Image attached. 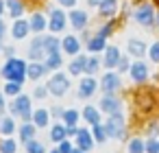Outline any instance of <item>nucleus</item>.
Wrapping results in <instances>:
<instances>
[{"mask_svg": "<svg viewBox=\"0 0 159 153\" xmlns=\"http://www.w3.org/2000/svg\"><path fill=\"white\" fill-rule=\"evenodd\" d=\"M59 2H61L63 7H72V5H76V0H59Z\"/></svg>", "mask_w": 159, "mask_h": 153, "instance_id": "c03bdc74", "label": "nucleus"}, {"mask_svg": "<svg viewBox=\"0 0 159 153\" xmlns=\"http://www.w3.org/2000/svg\"><path fill=\"white\" fill-rule=\"evenodd\" d=\"M0 48H2V46H0Z\"/></svg>", "mask_w": 159, "mask_h": 153, "instance_id": "864d4df0", "label": "nucleus"}, {"mask_svg": "<svg viewBox=\"0 0 159 153\" xmlns=\"http://www.w3.org/2000/svg\"><path fill=\"white\" fill-rule=\"evenodd\" d=\"M2 11H5V5H2V0H0V16H2Z\"/></svg>", "mask_w": 159, "mask_h": 153, "instance_id": "de8ad7c7", "label": "nucleus"}, {"mask_svg": "<svg viewBox=\"0 0 159 153\" xmlns=\"http://www.w3.org/2000/svg\"><path fill=\"white\" fill-rule=\"evenodd\" d=\"M44 48H46V57L52 53H59V42L57 37H44Z\"/></svg>", "mask_w": 159, "mask_h": 153, "instance_id": "aec40b11", "label": "nucleus"}, {"mask_svg": "<svg viewBox=\"0 0 159 153\" xmlns=\"http://www.w3.org/2000/svg\"><path fill=\"white\" fill-rule=\"evenodd\" d=\"M144 142L139 140V138H133L131 142H129V153H144Z\"/></svg>", "mask_w": 159, "mask_h": 153, "instance_id": "c85d7f7f", "label": "nucleus"}, {"mask_svg": "<svg viewBox=\"0 0 159 153\" xmlns=\"http://www.w3.org/2000/svg\"><path fill=\"white\" fill-rule=\"evenodd\" d=\"M89 50H105V37H94L89 44H87Z\"/></svg>", "mask_w": 159, "mask_h": 153, "instance_id": "7c9ffc66", "label": "nucleus"}, {"mask_svg": "<svg viewBox=\"0 0 159 153\" xmlns=\"http://www.w3.org/2000/svg\"><path fill=\"white\" fill-rule=\"evenodd\" d=\"M76 142H79V149L81 151H89L94 146V138H92V133L87 129H79L76 131Z\"/></svg>", "mask_w": 159, "mask_h": 153, "instance_id": "6e6552de", "label": "nucleus"}, {"mask_svg": "<svg viewBox=\"0 0 159 153\" xmlns=\"http://www.w3.org/2000/svg\"><path fill=\"white\" fill-rule=\"evenodd\" d=\"M29 29H31V26H29L24 20H16V24H13L11 33H13V37H16V40H22V37H26Z\"/></svg>", "mask_w": 159, "mask_h": 153, "instance_id": "4468645a", "label": "nucleus"}, {"mask_svg": "<svg viewBox=\"0 0 159 153\" xmlns=\"http://www.w3.org/2000/svg\"><path fill=\"white\" fill-rule=\"evenodd\" d=\"M29 55L33 57V59H42V57H46V48H44V37H37L31 46H29Z\"/></svg>", "mask_w": 159, "mask_h": 153, "instance_id": "9d476101", "label": "nucleus"}, {"mask_svg": "<svg viewBox=\"0 0 159 153\" xmlns=\"http://www.w3.org/2000/svg\"><path fill=\"white\" fill-rule=\"evenodd\" d=\"M105 131H107V136H111V138H124V118H122V114H113L107 122H105Z\"/></svg>", "mask_w": 159, "mask_h": 153, "instance_id": "f03ea898", "label": "nucleus"}, {"mask_svg": "<svg viewBox=\"0 0 159 153\" xmlns=\"http://www.w3.org/2000/svg\"><path fill=\"white\" fill-rule=\"evenodd\" d=\"M59 153H72V144H70V142H66V140H61Z\"/></svg>", "mask_w": 159, "mask_h": 153, "instance_id": "ea45409f", "label": "nucleus"}, {"mask_svg": "<svg viewBox=\"0 0 159 153\" xmlns=\"http://www.w3.org/2000/svg\"><path fill=\"white\" fill-rule=\"evenodd\" d=\"M129 53L135 55V57H142V55L146 53L144 42H139V40H129Z\"/></svg>", "mask_w": 159, "mask_h": 153, "instance_id": "f3484780", "label": "nucleus"}, {"mask_svg": "<svg viewBox=\"0 0 159 153\" xmlns=\"http://www.w3.org/2000/svg\"><path fill=\"white\" fill-rule=\"evenodd\" d=\"M98 70V61L94 59V57H89L87 61H85V70L83 72H87V74H92V72H96Z\"/></svg>", "mask_w": 159, "mask_h": 153, "instance_id": "c9c22d12", "label": "nucleus"}, {"mask_svg": "<svg viewBox=\"0 0 159 153\" xmlns=\"http://www.w3.org/2000/svg\"><path fill=\"white\" fill-rule=\"evenodd\" d=\"M129 70H131L133 81H139V83H142V81H146V77H148V68H146V64H144V61H135Z\"/></svg>", "mask_w": 159, "mask_h": 153, "instance_id": "1a4fd4ad", "label": "nucleus"}, {"mask_svg": "<svg viewBox=\"0 0 159 153\" xmlns=\"http://www.w3.org/2000/svg\"><path fill=\"white\" fill-rule=\"evenodd\" d=\"M102 90H105L107 94H116V92L120 90V77L113 74V72L105 74V79H102Z\"/></svg>", "mask_w": 159, "mask_h": 153, "instance_id": "0eeeda50", "label": "nucleus"}, {"mask_svg": "<svg viewBox=\"0 0 159 153\" xmlns=\"http://www.w3.org/2000/svg\"><path fill=\"white\" fill-rule=\"evenodd\" d=\"M68 88H70V81H68L66 74H52V79L48 81V88L46 90H50L55 96H63L68 92Z\"/></svg>", "mask_w": 159, "mask_h": 153, "instance_id": "7ed1b4c3", "label": "nucleus"}, {"mask_svg": "<svg viewBox=\"0 0 159 153\" xmlns=\"http://www.w3.org/2000/svg\"><path fill=\"white\" fill-rule=\"evenodd\" d=\"M61 46H63V50H66L68 55H76V53H79V42H76V37H66Z\"/></svg>", "mask_w": 159, "mask_h": 153, "instance_id": "6ab92c4d", "label": "nucleus"}, {"mask_svg": "<svg viewBox=\"0 0 159 153\" xmlns=\"http://www.w3.org/2000/svg\"><path fill=\"white\" fill-rule=\"evenodd\" d=\"M85 61H87V57H79V59H74L72 64H70V74H81L83 70H85Z\"/></svg>", "mask_w": 159, "mask_h": 153, "instance_id": "412c9836", "label": "nucleus"}, {"mask_svg": "<svg viewBox=\"0 0 159 153\" xmlns=\"http://www.w3.org/2000/svg\"><path fill=\"white\" fill-rule=\"evenodd\" d=\"M33 136H35V125H24V127L20 129V138H22L24 142L33 140Z\"/></svg>", "mask_w": 159, "mask_h": 153, "instance_id": "bb28decb", "label": "nucleus"}, {"mask_svg": "<svg viewBox=\"0 0 159 153\" xmlns=\"http://www.w3.org/2000/svg\"><path fill=\"white\" fill-rule=\"evenodd\" d=\"M98 9H100L102 16H113L116 9H118V2H116V0H100V2H98Z\"/></svg>", "mask_w": 159, "mask_h": 153, "instance_id": "2eb2a0df", "label": "nucleus"}, {"mask_svg": "<svg viewBox=\"0 0 159 153\" xmlns=\"http://www.w3.org/2000/svg\"><path fill=\"white\" fill-rule=\"evenodd\" d=\"M11 112L22 116L24 120L31 118V101H29V96H16V101L11 105Z\"/></svg>", "mask_w": 159, "mask_h": 153, "instance_id": "20e7f679", "label": "nucleus"}, {"mask_svg": "<svg viewBox=\"0 0 159 153\" xmlns=\"http://www.w3.org/2000/svg\"><path fill=\"white\" fill-rule=\"evenodd\" d=\"M33 120H35V127H46L48 125V112L46 109H37L33 114Z\"/></svg>", "mask_w": 159, "mask_h": 153, "instance_id": "5701e85b", "label": "nucleus"}, {"mask_svg": "<svg viewBox=\"0 0 159 153\" xmlns=\"http://www.w3.org/2000/svg\"><path fill=\"white\" fill-rule=\"evenodd\" d=\"M2 109H5V98L0 96V112H2Z\"/></svg>", "mask_w": 159, "mask_h": 153, "instance_id": "a18cd8bd", "label": "nucleus"}, {"mask_svg": "<svg viewBox=\"0 0 159 153\" xmlns=\"http://www.w3.org/2000/svg\"><path fill=\"white\" fill-rule=\"evenodd\" d=\"M70 22H72L74 29H83L85 22H87V16H85L83 11H72V13H70Z\"/></svg>", "mask_w": 159, "mask_h": 153, "instance_id": "dca6fc26", "label": "nucleus"}, {"mask_svg": "<svg viewBox=\"0 0 159 153\" xmlns=\"http://www.w3.org/2000/svg\"><path fill=\"white\" fill-rule=\"evenodd\" d=\"M150 59H152V61H159V42H155V44L150 46Z\"/></svg>", "mask_w": 159, "mask_h": 153, "instance_id": "4c0bfd02", "label": "nucleus"}, {"mask_svg": "<svg viewBox=\"0 0 159 153\" xmlns=\"http://www.w3.org/2000/svg\"><path fill=\"white\" fill-rule=\"evenodd\" d=\"M33 31H42L44 26H46V20H44V16L42 13H35L33 18H31V24H29Z\"/></svg>", "mask_w": 159, "mask_h": 153, "instance_id": "393cba45", "label": "nucleus"}, {"mask_svg": "<svg viewBox=\"0 0 159 153\" xmlns=\"http://www.w3.org/2000/svg\"><path fill=\"white\" fill-rule=\"evenodd\" d=\"M35 96H37V98H44V96H46V88H37V90H35Z\"/></svg>", "mask_w": 159, "mask_h": 153, "instance_id": "37998d69", "label": "nucleus"}, {"mask_svg": "<svg viewBox=\"0 0 159 153\" xmlns=\"http://www.w3.org/2000/svg\"><path fill=\"white\" fill-rule=\"evenodd\" d=\"M118 68H120V72H124V70H129L131 66H129V61H126L124 57H120V61H118Z\"/></svg>", "mask_w": 159, "mask_h": 153, "instance_id": "a19ab883", "label": "nucleus"}, {"mask_svg": "<svg viewBox=\"0 0 159 153\" xmlns=\"http://www.w3.org/2000/svg\"><path fill=\"white\" fill-rule=\"evenodd\" d=\"M72 153H85V151H81V149H76V151H74V149H72Z\"/></svg>", "mask_w": 159, "mask_h": 153, "instance_id": "09e8293b", "label": "nucleus"}, {"mask_svg": "<svg viewBox=\"0 0 159 153\" xmlns=\"http://www.w3.org/2000/svg\"><path fill=\"white\" fill-rule=\"evenodd\" d=\"M26 151H29V153H44V146H42V142H37V140H29V142H26Z\"/></svg>", "mask_w": 159, "mask_h": 153, "instance_id": "473e14b6", "label": "nucleus"}, {"mask_svg": "<svg viewBox=\"0 0 159 153\" xmlns=\"http://www.w3.org/2000/svg\"><path fill=\"white\" fill-rule=\"evenodd\" d=\"M98 2H100V0H89V5H92V7H96Z\"/></svg>", "mask_w": 159, "mask_h": 153, "instance_id": "49530a36", "label": "nucleus"}, {"mask_svg": "<svg viewBox=\"0 0 159 153\" xmlns=\"http://www.w3.org/2000/svg\"><path fill=\"white\" fill-rule=\"evenodd\" d=\"M5 92H7L9 96H18V94H20V83H18V81H9L7 88H5Z\"/></svg>", "mask_w": 159, "mask_h": 153, "instance_id": "f704fd0d", "label": "nucleus"}, {"mask_svg": "<svg viewBox=\"0 0 159 153\" xmlns=\"http://www.w3.org/2000/svg\"><path fill=\"white\" fill-rule=\"evenodd\" d=\"M109 33H111V24H107V26H102V29H100V33H98V37H107Z\"/></svg>", "mask_w": 159, "mask_h": 153, "instance_id": "79ce46f5", "label": "nucleus"}, {"mask_svg": "<svg viewBox=\"0 0 159 153\" xmlns=\"http://www.w3.org/2000/svg\"><path fill=\"white\" fill-rule=\"evenodd\" d=\"M61 116H63V120H66V125H68V127L76 125V120H79V114H76L74 109H66V112H63Z\"/></svg>", "mask_w": 159, "mask_h": 153, "instance_id": "cd10ccee", "label": "nucleus"}, {"mask_svg": "<svg viewBox=\"0 0 159 153\" xmlns=\"http://www.w3.org/2000/svg\"><path fill=\"white\" fill-rule=\"evenodd\" d=\"M79 88H81V90H79V96H83V98H85V96H92V94L96 92V81H94L92 77H87V79L81 81Z\"/></svg>", "mask_w": 159, "mask_h": 153, "instance_id": "ddd939ff", "label": "nucleus"}, {"mask_svg": "<svg viewBox=\"0 0 159 153\" xmlns=\"http://www.w3.org/2000/svg\"><path fill=\"white\" fill-rule=\"evenodd\" d=\"M2 77L9 79V81H18L22 83L24 77H26V64L22 59H9L2 68Z\"/></svg>", "mask_w": 159, "mask_h": 153, "instance_id": "f257e3e1", "label": "nucleus"}, {"mask_svg": "<svg viewBox=\"0 0 159 153\" xmlns=\"http://www.w3.org/2000/svg\"><path fill=\"white\" fill-rule=\"evenodd\" d=\"M66 127H61V125H55L52 127V131H50V140L52 142H61V140H66Z\"/></svg>", "mask_w": 159, "mask_h": 153, "instance_id": "b1692460", "label": "nucleus"}, {"mask_svg": "<svg viewBox=\"0 0 159 153\" xmlns=\"http://www.w3.org/2000/svg\"><path fill=\"white\" fill-rule=\"evenodd\" d=\"M59 66H61V57H59V53H52V55L46 57V70H52V68H59Z\"/></svg>", "mask_w": 159, "mask_h": 153, "instance_id": "a878e982", "label": "nucleus"}, {"mask_svg": "<svg viewBox=\"0 0 159 153\" xmlns=\"http://www.w3.org/2000/svg\"><path fill=\"white\" fill-rule=\"evenodd\" d=\"M146 149H148V153H159V142L157 140H150L146 144Z\"/></svg>", "mask_w": 159, "mask_h": 153, "instance_id": "58836bf2", "label": "nucleus"}, {"mask_svg": "<svg viewBox=\"0 0 159 153\" xmlns=\"http://www.w3.org/2000/svg\"><path fill=\"white\" fill-rule=\"evenodd\" d=\"M44 72H46V66H42V64H31L26 68V77H31L33 81L39 79V77H44Z\"/></svg>", "mask_w": 159, "mask_h": 153, "instance_id": "a211bd4d", "label": "nucleus"}, {"mask_svg": "<svg viewBox=\"0 0 159 153\" xmlns=\"http://www.w3.org/2000/svg\"><path fill=\"white\" fill-rule=\"evenodd\" d=\"M0 35H2V22H0Z\"/></svg>", "mask_w": 159, "mask_h": 153, "instance_id": "8fccbe9b", "label": "nucleus"}, {"mask_svg": "<svg viewBox=\"0 0 159 153\" xmlns=\"http://www.w3.org/2000/svg\"><path fill=\"white\" fill-rule=\"evenodd\" d=\"M0 153H16V140L7 138L0 142Z\"/></svg>", "mask_w": 159, "mask_h": 153, "instance_id": "c756f323", "label": "nucleus"}, {"mask_svg": "<svg viewBox=\"0 0 159 153\" xmlns=\"http://www.w3.org/2000/svg\"><path fill=\"white\" fill-rule=\"evenodd\" d=\"M118 61H120V53H118V48H116V46L105 48V66H107V68H113V66H118Z\"/></svg>", "mask_w": 159, "mask_h": 153, "instance_id": "f8f14e48", "label": "nucleus"}, {"mask_svg": "<svg viewBox=\"0 0 159 153\" xmlns=\"http://www.w3.org/2000/svg\"><path fill=\"white\" fill-rule=\"evenodd\" d=\"M66 26V16L61 13V11H52L50 13V29H52V33H57V31H61Z\"/></svg>", "mask_w": 159, "mask_h": 153, "instance_id": "9b49d317", "label": "nucleus"}, {"mask_svg": "<svg viewBox=\"0 0 159 153\" xmlns=\"http://www.w3.org/2000/svg\"><path fill=\"white\" fill-rule=\"evenodd\" d=\"M9 9H11V16L13 18H18L22 13V5L18 2V0H9Z\"/></svg>", "mask_w": 159, "mask_h": 153, "instance_id": "e433bc0d", "label": "nucleus"}, {"mask_svg": "<svg viewBox=\"0 0 159 153\" xmlns=\"http://www.w3.org/2000/svg\"><path fill=\"white\" fill-rule=\"evenodd\" d=\"M157 24H159V16H157Z\"/></svg>", "mask_w": 159, "mask_h": 153, "instance_id": "3c124183", "label": "nucleus"}, {"mask_svg": "<svg viewBox=\"0 0 159 153\" xmlns=\"http://www.w3.org/2000/svg\"><path fill=\"white\" fill-rule=\"evenodd\" d=\"M94 138H96V142H105V138H107V131H105V127L100 122L94 125Z\"/></svg>", "mask_w": 159, "mask_h": 153, "instance_id": "2f4dec72", "label": "nucleus"}, {"mask_svg": "<svg viewBox=\"0 0 159 153\" xmlns=\"http://www.w3.org/2000/svg\"><path fill=\"white\" fill-rule=\"evenodd\" d=\"M83 116H85V120L89 122V125H98L100 122V116H98V112H96V107H85V112H83Z\"/></svg>", "mask_w": 159, "mask_h": 153, "instance_id": "4be33fe9", "label": "nucleus"}, {"mask_svg": "<svg viewBox=\"0 0 159 153\" xmlns=\"http://www.w3.org/2000/svg\"><path fill=\"white\" fill-rule=\"evenodd\" d=\"M52 153H59V151H52Z\"/></svg>", "mask_w": 159, "mask_h": 153, "instance_id": "603ef678", "label": "nucleus"}, {"mask_svg": "<svg viewBox=\"0 0 159 153\" xmlns=\"http://www.w3.org/2000/svg\"><path fill=\"white\" fill-rule=\"evenodd\" d=\"M100 107L107 112V114H120L122 112V103L118 101V98H113L111 94H107V96H102V101H100Z\"/></svg>", "mask_w": 159, "mask_h": 153, "instance_id": "39448f33", "label": "nucleus"}, {"mask_svg": "<svg viewBox=\"0 0 159 153\" xmlns=\"http://www.w3.org/2000/svg\"><path fill=\"white\" fill-rule=\"evenodd\" d=\"M0 131H2L5 136H9L13 131V120L11 118H2V120H0Z\"/></svg>", "mask_w": 159, "mask_h": 153, "instance_id": "72a5a7b5", "label": "nucleus"}, {"mask_svg": "<svg viewBox=\"0 0 159 153\" xmlns=\"http://www.w3.org/2000/svg\"><path fill=\"white\" fill-rule=\"evenodd\" d=\"M135 20H137L139 24H144V26H150V24H152V20H155V13H152V7H148V5H144V7H139V9L135 11Z\"/></svg>", "mask_w": 159, "mask_h": 153, "instance_id": "423d86ee", "label": "nucleus"}]
</instances>
